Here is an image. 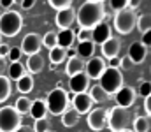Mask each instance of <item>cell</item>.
<instances>
[{
    "instance_id": "52",
    "label": "cell",
    "mask_w": 151,
    "mask_h": 132,
    "mask_svg": "<svg viewBox=\"0 0 151 132\" xmlns=\"http://www.w3.org/2000/svg\"><path fill=\"white\" fill-rule=\"evenodd\" d=\"M49 132H55V131H49Z\"/></svg>"
},
{
    "instance_id": "51",
    "label": "cell",
    "mask_w": 151,
    "mask_h": 132,
    "mask_svg": "<svg viewBox=\"0 0 151 132\" xmlns=\"http://www.w3.org/2000/svg\"><path fill=\"white\" fill-rule=\"evenodd\" d=\"M0 43H2V34H0Z\"/></svg>"
},
{
    "instance_id": "2",
    "label": "cell",
    "mask_w": 151,
    "mask_h": 132,
    "mask_svg": "<svg viewBox=\"0 0 151 132\" xmlns=\"http://www.w3.org/2000/svg\"><path fill=\"white\" fill-rule=\"evenodd\" d=\"M23 27V16L18 11H5L0 14V34L4 37H14Z\"/></svg>"
},
{
    "instance_id": "13",
    "label": "cell",
    "mask_w": 151,
    "mask_h": 132,
    "mask_svg": "<svg viewBox=\"0 0 151 132\" xmlns=\"http://www.w3.org/2000/svg\"><path fill=\"white\" fill-rule=\"evenodd\" d=\"M76 21V11L72 7H67V9H60L56 11V16H55V23L60 30L63 28H70Z\"/></svg>"
},
{
    "instance_id": "42",
    "label": "cell",
    "mask_w": 151,
    "mask_h": 132,
    "mask_svg": "<svg viewBox=\"0 0 151 132\" xmlns=\"http://www.w3.org/2000/svg\"><path fill=\"white\" fill-rule=\"evenodd\" d=\"M9 49H11V46H9V44H4V43H0V56H4V58H7V55H9Z\"/></svg>"
},
{
    "instance_id": "8",
    "label": "cell",
    "mask_w": 151,
    "mask_h": 132,
    "mask_svg": "<svg viewBox=\"0 0 151 132\" xmlns=\"http://www.w3.org/2000/svg\"><path fill=\"white\" fill-rule=\"evenodd\" d=\"M86 122H88V127H90L91 131H95V132L104 131L106 125H107V111H106L104 107L91 109V111L88 113Z\"/></svg>"
},
{
    "instance_id": "27",
    "label": "cell",
    "mask_w": 151,
    "mask_h": 132,
    "mask_svg": "<svg viewBox=\"0 0 151 132\" xmlns=\"http://www.w3.org/2000/svg\"><path fill=\"white\" fill-rule=\"evenodd\" d=\"M90 99L93 100V102H97V104H104L107 99H109V95L102 90V87L100 85H93V87L90 88Z\"/></svg>"
},
{
    "instance_id": "49",
    "label": "cell",
    "mask_w": 151,
    "mask_h": 132,
    "mask_svg": "<svg viewBox=\"0 0 151 132\" xmlns=\"http://www.w3.org/2000/svg\"><path fill=\"white\" fill-rule=\"evenodd\" d=\"M91 2H102V4H104V0H91Z\"/></svg>"
},
{
    "instance_id": "50",
    "label": "cell",
    "mask_w": 151,
    "mask_h": 132,
    "mask_svg": "<svg viewBox=\"0 0 151 132\" xmlns=\"http://www.w3.org/2000/svg\"><path fill=\"white\" fill-rule=\"evenodd\" d=\"M121 132H132V131L130 129H125V131H121Z\"/></svg>"
},
{
    "instance_id": "28",
    "label": "cell",
    "mask_w": 151,
    "mask_h": 132,
    "mask_svg": "<svg viewBox=\"0 0 151 132\" xmlns=\"http://www.w3.org/2000/svg\"><path fill=\"white\" fill-rule=\"evenodd\" d=\"M135 27L139 28V32H141V34H150V30H151V14H150V12L137 16Z\"/></svg>"
},
{
    "instance_id": "14",
    "label": "cell",
    "mask_w": 151,
    "mask_h": 132,
    "mask_svg": "<svg viewBox=\"0 0 151 132\" xmlns=\"http://www.w3.org/2000/svg\"><path fill=\"white\" fill-rule=\"evenodd\" d=\"M102 48V58H106V60H114L118 55H119V49H121V41L118 39V37H114L111 35L106 43L100 44Z\"/></svg>"
},
{
    "instance_id": "5",
    "label": "cell",
    "mask_w": 151,
    "mask_h": 132,
    "mask_svg": "<svg viewBox=\"0 0 151 132\" xmlns=\"http://www.w3.org/2000/svg\"><path fill=\"white\" fill-rule=\"evenodd\" d=\"M130 125V109L114 106L107 111V127L111 132H121Z\"/></svg>"
},
{
    "instance_id": "16",
    "label": "cell",
    "mask_w": 151,
    "mask_h": 132,
    "mask_svg": "<svg viewBox=\"0 0 151 132\" xmlns=\"http://www.w3.org/2000/svg\"><path fill=\"white\" fill-rule=\"evenodd\" d=\"M111 35H113L111 34V25L106 23V21H102V23H99V25H95L91 28V43L93 44L106 43Z\"/></svg>"
},
{
    "instance_id": "31",
    "label": "cell",
    "mask_w": 151,
    "mask_h": 132,
    "mask_svg": "<svg viewBox=\"0 0 151 132\" xmlns=\"http://www.w3.org/2000/svg\"><path fill=\"white\" fill-rule=\"evenodd\" d=\"M11 79L5 76H0V104H4L11 97Z\"/></svg>"
},
{
    "instance_id": "9",
    "label": "cell",
    "mask_w": 151,
    "mask_h": 132,
    "mask_svg": "<svg viewBox=\"0 0 151 132\" xmlns=\"http://www.w3.org/2000/svg\"><path fill=\"white\" fill-rule=\"evenodd\" d=\"M106 58L102 56H91L86 63H84V74L90 79H99L102 76V72L106 71Z\"/></svg>"
},
{
    "instance_id": "7",
    "label": "cell",
    "mask_w": 151,
    "mask_h": 132,
    "mask_svg": "<svg viewBox=\"0 0 151 132\" xmlns=\"http://www.w3.org/2000/svg\"><path fill=\"white\" fill-rule=\"evenodd\" d=\"M21 125V115L14 109V106L0 107V132H14Z\"/></svg>"
},
{
    "instance_id": "46",
    "label": "cell",
    "mask_w": 151,
    "mask_h": 132,
    "mask_svg": "<svg viewBox=\"0 0 151 132\" xmlns=\"http://www.w3.org/2000/svg\"><path fill=\"white\" fill-rule=\"evenodd\" d=\"M0 5L4 9H9L11 5H14V0H0Z\"/></svg>"
},
{
    "instance_id": "36",
    "label": "cell",
    "mask_w": 151,
    "mask_h": 132,
    "mask_svg": "<svg viewBox=\"0 0 151 132\" xmlns=\"http://www.w3.org/2000/svg\"><path fill=\"white\" fill-rule=\"evenodd\" d=\"M21 49L18 48V46H11V49H9V55H7V62H19V58H21Z\"/></svg>"
},
{
    "instance_id": "38",
    "label": "cell",
    "mask_w": 151,
    "mask_h": 132,
    "mask_svg": "<svg viewBox=\"0 0 151 132\" xmlns=\"http://www.w3.org/2000/svg\"><path fill=\"white\" fill-rule=\"evenodd\" d=\"M109 5L113 7L114 12L121 11V9H127L128 7V0H109Z\"/></svg>"
},
{
    "instance_id": "37",
    "label": "cell",
    "mask_w": 151,
    "mask_h": 132,
    "mask_svg": "<svg viewBox=\"0 0 151 132\" xmlns=\"http://www.w3.org/2000/svg\"><path fill=\"white\" fill-rule=\"evenodd\" d=\"M76 39H77L79 43L91 41V30H88V28H81L79 32H76Z\"/></svg>"
},
{
    "instance_id": "23",
    "label": "cell",
    "mask_w": 151,
    "mask_h": 132,
    "mask_svg": "<svg viewBox=\"0 0 151 132\" xmlns=\"http://www.w3.org/2000/svg\"><path fill=\"white\" fill-rule=\"evenodd\" d=\"M65 72H67L69 76H74V74H79V72H84V62H83L79 56L69 58V60H67V65H65Z\"/></svg>"
},
{
    "instance_id": "29",
    "label": "cell",
    "mask_w": 151,
    "mask_h": 132,
    "mask_svg": "<svg viewBox=\"0 0 151 132\" xmlns=\"http://www.w3.org/2000/svg\"><path fill=\"white\" fill-rule=\"evenodd\" d=\"M79 116L81 115H77L74 109H69V111H63L62 113V123L65 125V127H76L77 123H79Z\"/></svg>"
},
{
    "instance_id": "25",
    "label": "cell",
    "mask_w": 151,
    "mask_h": 132,
    "mask_svg": "<svg viewBox=\"0 0 151 132\" xmlns=\"http://www.w3.org/2000/svg\"><path fill=\"white\" fill-rule=\"evenodd\" d=\"M76 53L81 60H86V58H91L93 53H95V44L91 41H86V43H79V46L76 48Z\"/></svg>"
},
{
    "instance_id": "18",
    "label": "cell",
    "mask_w": 151,
    "mask_h": 132,
    "mask_svg": "<svg viewBox=\"0 0 151 132\" xmlns=\"http://www.w3.org/2000/svg\"><path fill=\"white\" fill-rule=\"evenodd\" d=\"M74 41H76V32L72 28H63V30L56 32V46L67 49L74 44Z\"/></svg>"
},
{
    "instance_id": "40",
    "label": "cell",
    "mask_w": 151,
    "mask_h": 132,
    "mask_svg": "<svg viewBox=\"0 0 151 132\" xmlns=\"http://www.w3.org/2000/svg\"><path fill=\"white\" fill-rule=\"evenodd\" d=\"M35 2H37V0H21V7H23L25 11H30V9L35 5Z\"/></svg>"
},
{
    "instance_id": "44",
    "label": "cell",
    "mask_w": 151,
    "mask_h": 132,
    "mask_svg": "<svg viewBox=\"0 0 151 132\" xmlns=\"http://www.w3.org/2000/svg\"><path fill=\"white\" fill-rule=\"evenodd\" d=\"M142 4V0H128V9H132V11H135L139 5Z\"/></svg>"
},
{
    "instance_id": "10",
    "label": "cell",
    "mask_w": 151,
    "mask_h": 132,
    "mask_svg": "<svg viewBox=\"0 0 151 132\" xmlns=\"http://www.w3.org/2000/svg\"><path fill=\"white\" fill-rule=\"evenodd\" d=\"M40 48H42V43H40V35H39L37 32H30V34H27V35L23 37V41H21V46H19L21 53H25L27 56L39 53Z\"/></svg>"
},
{
    "instance_id": "41",
    "label": "cell",
    "mask_w": 151,
    "mask_h": 132,
    "mask_svg": "<svg viewBox=\"0 0 151 132\" xmlns=\"http://www.w3.org/2000/svg\"><path fill=\"white\" fill-rule=\"evenodd\" d=\"M7 65H9L7 58L0 56V76H4V74H5V71H7Z\"/></svg>"
},
{
    "instance_id": "30",
    "label": "cell",
    "mask_w": 151,
    "mask_h": 132,
    "mask_svg": "<svg viewBox=\"0 0 151 132\" xmlns=\"http://www.w3.org/2000/svg\"><path fill=\"white\" fill-rule=\"evenodd\" d=\"M30 106H32V100H30L28 97H25V95L18 97L16 102H14V109H16L19 115H28V113H30Z\"/></svg>"
},
{
    "instance_id": "35",
    "label": "cell",
    "mask_w": 151,
    "mask_h": 132,
    "mask_svg": "<svg viewBox=\"0 0 151 132\" xmlns=\"http://www.w3.org/2000/svg\"><path fill=\"white\" fill-rule=\"evenodd\" d=\"M47 4H49L53 9L60 11V9H67V7H70V5H72V0H47Z\"/></svg>"
},
{
    "instance_id": "43",
    "label": "cell",
    "mask_w": 151,
    "mask_h": 132,
    "mask_svg": "<svg viewBox=\"0 0 151 132\" xmlns=\"http://www.w3.org/2000/svg\"><path fill=\"white\" fill-rule=\"evenodd\" d=\"M144 109H146V116H150L151 115V97L144 99Z\"/></svg>"
},
{
    "instance_id": "22",
    "label": "cell",
    "mask_w": 151,
    "mask_h": 132,
    "mask_svg": "<svg viewBox=\"0 0 151 132\" xmlns=\"http://www.w3.org/2000/svg\"><path fill=\"white\" fill-rule=\"evenodd\" d=\"M7 76L5 78H9V79H19L23 74H27L25 72V65L21 63V62H9V65H7Z\"/></svg>"
},
{
    "instance_id": "19",
    "label": "cell",
    "mask_w": 151,
    "mask_h": 132,
    "mask_svg": "<svg viewBox=\"0 0 151 132\" xmlns=\"http://www.w3.org/2000/svg\"><path fill=\"white\" fill-rule=\"evenodd\" d=\"M27 71L30 72V74H39V72H42V69H44V58H42V55L40 53H35V55H30L28 58H27Z\"/></svg>"
},
{
    "instance_id": "32",
    "label": "cell",
    "mask_w": 151,
    "mask_h": 132,
    "mask_svg": "<svg viewBox=\"0 0 151 132\" xmlns=\"http://www.w3.org/2000/svg\"><path fill=\"white\" fill-rule=\"evenodd\" d=\"M40 43H42V46H46L47 49L55 48V46H56V32H55V30L46 32V34L40 37Z\"/></svg>"
},
{
    "instance_id": "3",
    "label": "cell",
    "mask_w": 151,
    "mask_h": 132,
    "mask_svg": "<svg viewBox=\"0 0 151 132\" xmlns=\"http://www.w3.org/2000/svg\"><path fill=\"white\" fill-rule=\"evenodd\" d=\"M135 21H137V14L132 9H121L118 12H114L113 18V27L114 30L121 35H128L132 34V30L135 28Z\"/></svg>"
},
{
    "instance_id": "11",
    "label": "cell",
    "mask_w": 151,
    "mask_h": 132,
    "mask_svg": "<svg viewBox=\"0 0 151 132\" xmlns=\"http://www.w3.org/2000/svg\"><path fill=\"white\" fill-rule=\"evenodd\" d=\"M74 107L76 113L77 115H88L91 109H93V100L90 99V95H88V92H81V93H74V99H72V102H70Z\"/></svg>"
},
{
    "instance_id": "48",
    "label": "cell",
    "mask_w": 151,
    "mask_h": 132,
    "mask_svg": "<svg viewBox=\"0 0 151 132\" xmlns=\"http://www.w3.org/2000/svg\"><path fill=\"white\" fill-rule=\"evenodd\" d=\"M74 56H77L76 49H72V48H67V58H74Z\"/></svg>"
},
{
    "instance_id": "33",
    "label": "cell",
    "mask_w": 151,
    "mask_h": 132,
    "mask_svg": "<svg viewBox=\"0 0 151 132\" xmlns=\"http://www.w3.org/2000/svg\"><path fill=\"white\" fill-rule=\"evenodd\" d=\"M51 131V122L47 118H37L34 123V132H49Z\"/></svg>"
},
{
    "instance_id": "39",
    "label": "cell",
    "mask_w": 151,
    "mask_h": 132,
    "mask_svg": "<svg viewBox=\"0 0 151 132\" xmlns=\"http://www.w3.org/2000/svg\"><path fill=\"white\" fill-rule=\"evenodd\" d=\"M118 65H119V67H121L123 71H130V67H132L134 63L130 62V58H128V56H123V58H121V60L118 62Z\"/></svg>"
},
{
    "instance_id": "21",
    "label": "cell",
    "mask_w": 151,
    "mask_h": 132,
    "mask_svg": "<svg viewBox=\"0 0 151 132\" xmlns=\"http://www.w3.org/2000/svg\"><path fill=\"white\" fill-rule=\"evenodd\" d=\"M28 115H32L35 120H37V118H46V116H47L46 100H44V99H35V100L32 102V106H30V113H28Z\"/></svg>"
},
{
    "instance_id": "6",
    "label": "cell",
    "mask_w": 151,
    "mask_h": 132,
    "mask_svg": "<svg viewBox=\"0 0 151 132\" xmlns=\"http://www.w3.org/2000/svg\"><path fill=\"white\" fill-rule=\"evenodd\" d=\"M67 106H69L67 92L62 87H56L55 90H51V92L47 93V99H46L47 113H51V115H55V116H60L63 111H67Z\"/></svg>"
},
{
    "instance_id": "24",
    "label": "cell",
    "mask_w": 151,
    "mask_h": 132,
    "mask_svg": "<svg viewBox=\"0 0 151 132\" xmlns=\"http://www.w3.org/2000/svg\"><path fill=\"white\" fill-rule=\"evenodd\" d=\"M65 60H67V49H63L60 46H55V48L49 49V62L53 65H60Z\"/></svg>"
},
{
    "instance_id": "4",
    "label": "cell",
    "mask_w": 151,
    "mask_h": 132,
    "mask_svg": "<svg viewBox=\"0 0 151 132\" xmlns=\"http://www.w3.org/2000/svg\"><path fill=\"white\" fill-rule=\"evenodd\" d=\"M99 85L102 87V90L107 95L116 93L119 88L123 87V74H121V71L118 67H106V71L99 78Z\"/></svg>"
},
{
    "instance_id": "26",
    "label": "cell",
    "mask_w": 151,
    "mask_h": 132,
    "mask_svg": "<svg viewBox=\"0 0 151 132\" xmlns=\"http://www.w3.org/2000/svg\"><path fill=\"white\" fill-rule=\"evenodd\" d=\"M151 129V122L150 116H135L134 123H132V132H150Z\"/></svg>"
},
{
    "instance_id": "47",
    "label": "cell",
    "mask_w": 151,
    "mask_h": 132,
    "mask_svg": "<svg viewBox=\"0 0 151 132\" xmlns=\"http://www.w3.org/2000/svg\"><path fill=\"white\" fill-rule=\"evenodd\" d=\"M141 43L144 44L146 48H150V44H151V39H150V34H142V41Z\"/></svg>"
},
{
    "instance_id": "20",
    "label": "cell",
    "mask_w": 151,
    "mask_h": 132,
    "mask_svg": "<svg viewBox=\"0 0 151 132\" xmlns=\"http://www.w3.org/2000/svg\"><path fill=\"white\" fill-rule=\"evenodd\" d=\"M34 78H32V74H23L19 79H16V90L19 92V93H30L32 90H34Z\"/></svg>"
},
{
    "instance_id": "12",
    "label": "cell",
    "mask_w": 151,
    "mask_h": 132,
    "mask_svg": "<svg viewBox=\"0 0 151 132\" xmlns=\"http://www.w3.org/2000/svg\"><path fill=\"white\" fill-rule=\"evenodd\" d=\"M114 95H116V106H121V107H127V109H130V107L134 106L135 99H137L135 88L125 87V85L119 88Z\"/></svg>"
},
{
    "instance_id": "15",
    "label": "cell",
    "mask_w": 151,
    "mask_h": 132,
    "mask_svg": "<svg viewBox=\"0 0 151 132\" xmlns=\"http://www.w3.org/2000/svg\"><path fill=\"white\" fill-rule=\"evenodd\" d=\"M127 56L130 58L132 63L139 65V63H142V62L146 60V56H148V48L141 43V41H135V43L130 44V48H128V55H127Z\"/></svg>"
},
{
    "instance_id": "1",
    "label": "cell",
    "mask_w": 151,
    "mask_h": 132,
    "mask_svg": "<svg viewBox=\"0 0 151 132\" xmlns=\"http://www.w3.org/2000/svg\"><path fill=\"white\" fill-rule=\"evenodd\" d=\"M106 19V9L102 2H91L86 0L81 4V7L76 12V21L79 23L81 28H88L91 30L95 25L102 23Z\"/></svg>"
},
{
    "instance_id": "45",
    "label": "cell",
    "mask_w": 151,
    "mask_h": 132,
    "mask_svg": "<svg viewBox=\"0 0 151 132\" xmlns=\"http://www.w3.org/2000/svg\"><path fill=\"white\" fill-rule=\"evenodd\" d=\"M14 132H34V129H32V127H28V125H19Z\"/></svg>"
},
{
    "instance_id": "17",
    "label": "cell",
    "mask_w": 151,
    "mask_h": 132,
    "mask_svg": "<svg viewBox=\"0 0 151 132\" xmlns=\"http://www.w3.org/2000/svg\"><path fill=\"white\" fill-rule=\"evenodd\" d=\"M69 88H70L72 93L86 92V90L90 88V78H88L84 72L74 74V76H70V79H69Z\"/></svg>"
},
{
    "instance_id": "34",
    "label": "cell",
    "mask_w": 151,
    "mask_h": 132,
    "mask_svg": "<svg viewBox=\"0 0 151 132\" xmlns=\"http://www.w3.org/2000/svg\"><path fill=\"white\" fill-rule=\"evenodd\" d=\"M135 93L137 95H141V97H150V93H151V83L148 81V79H144V81H141L139 83V88L135 90Z\"/></svg>"
}]
</instances>
